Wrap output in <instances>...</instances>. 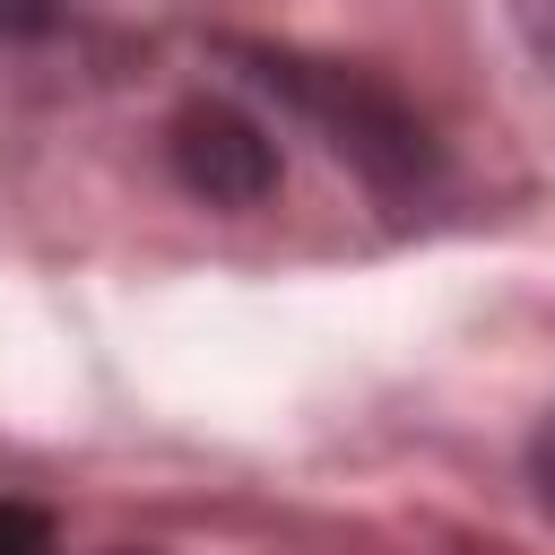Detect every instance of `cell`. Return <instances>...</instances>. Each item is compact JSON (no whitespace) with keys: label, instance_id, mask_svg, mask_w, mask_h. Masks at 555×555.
<instances>
[{"label":"cell","instance_id":"2","mask_svg":"<svg viewBox=\"0 0 555 555\" xmlns=\"http://www.w3.org/2000/svg\"><path fill=\"white\" fill-rule=\"evenodd\" d=\"M165 156H173V182L208 208H260L278 191V139L243 104H217V95L165 121Z\"/></svg>","mask_w":555,"mask_h":555},{"label":"cell","instance_id":"3","mask_svg":"<svg viewBox=\"0 0 555 555\" xmlns=\"http://www.w3.org/2000/svg\"><path fill=\"white\" fill-rule=\"evenodd\" d=\"M0 555H52V529H43V512H26V503H0Z\"/></svg>","mask_w":555,"mask_h":555},{"label":"cell","instance_id":"4","mask_svg":"<svg viewBox=\"0 0 555 555\" xmlns=\"http://www.w3.org/2000/svg\"><path fill=\"white\" fill-rule=\"evenodd\" d=\"M512 9V26H520V43L538 52V61H555V0H503Z\"/></svg>","mask_w":555,"mask_h":555},{"label":"cell","instance_id":"5","mask_svg":"<svg viewBox=\"0 0 555 555\" xmlns=\"http://www.w3.org/2000/svg\"><path fill=\"white\" fill-rule=\"evenodd\" d=\"M529 486H538V503L555 512V408H546L538 434H529Z\"/></svg>","mask_w":555,"mask_h":555},{"label":"cell","instance_id":"6","mask_svg":"<svg viewBox=\"0 0 555 555\" xmlns=\"http://www.w3.org/2000/svg\"><path fill=\"white\" fill-rule=\"evenodd\" d=\"M0 26L9 35H35V26H52V0H0Z\"/></svg>","mask_w":555,"mask_h":555},{"label":"cell","instance_id":"1","mask_svg":"<svg viewBox=\"0 0 555 555\" xmlns=\"http://www.w3.org/2000/svg\"><path fill=\"white\" fill-rule=\"evenodd\" d=\"M225 61H234L260 95H278V104H286L356 182H373L382 199H408V191L434 182L442 147H434L425 113H416L390 78H373V69H356V61L286 52V43H225Z\"/></svg>","mask_w":555,"mask_h":555}]
</instances>
